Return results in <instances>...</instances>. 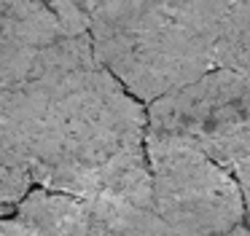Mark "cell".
<instances>
[{"label": "cell", "instance_id": "cell-1", "mask_svg": "<svg viewBox=\"0 0 250 236\" xmlns=\"http://www.w3.org/2000/svg\"><path fill=\"white\" fill-rule=\"evenodd\" d=\"M143 105L97 64L73 73L51 94L30 158L46 191L83 201L151 207Z\"/></svg>", "mask_w": 250, "mask_h": 236}, {"label": "cell", "instance_id": "cell-2", "mask_svg": "<svg viewBox=\"0 0 250 236\" xmlns=\"http://www.w3.org/2000/svg\"><path fill=\"white\" fill-rule=\"evenodd\" d=\"M100 67L137 102H156L215 70L229 3H86Z\"/></svg>", "mask_w": 250, "mask_h": 236}, {"label": "cell", "instance_id": "cell-3", "mask_svg": "<svg viewBox=\"0 0 250 236\" xmlns=\"http://www.w3.org/2000/svg\"><path fill=\"white\" fill-rule=\"evenodd\" d=\"M153 212L180 236H231L245 201L226 169L196 148L146 132Z\"/></svg>", "mask_w": 250, "mask_h": 236}, {"label": "cell", "instance_id": "cell-4", "mask_svg": "<svg viewBox=\"0 0 250 236\" xmlns=\"http://www.w3.org/2000/svg\"><path fill=\"white\" fill-rule=\"evenodd\" d=\"M148 134L196 148L221 169L250 145V80L212 70L196 83L148 105Z\"/></svg>", "mask_w": 250, "mask_h": 236}, {"label": "cell", "instance_id": "cell-5", "mask_svg": "<svg viewBox=\"0 0 250 236\" xmlns=\"http://www.w3.org/2000/svg\"><path fill=\"white\" fill-rule=\"evenodd\" d=\"M24 236H94L89 201L67 193L33 188L14 212Z\"/></svg>", "mask_w": 250, "mask_h": 236}, {"label": "cell", "instance_id": "cell-6", "mask_svg": "<svg viewBox=\"0 0 250 236\" xmlns=\"http://www.w3.org/2000/svg\"><path fill=\"white\" fill-rule=\"evenodd\" d=\"M215 70H231L250 80V3H229L218 38Z\"/></svg>", "mask_w": 250, "mask_h": 236}, {"label": "cell", "instance_id": "cell-7", "mask_svg": "<svg viewBox=\"0 0 250 236\" xmlns=\"http://www.w3.org/2000/svg\"><path fill=\"white\" fill-rule=\"evenodd\" d=\"M33 191V177L24 169H0V220L14 217L22 198Z\"/></svg>", "mask_w": 250, "mask_h": 236}, {"label": "cell", "instance_id": "cell-8", "mask_svg": "<svg viewBox=\"0 0 250 236\" xmlns=\"http://www.w3.org/2000/svg\"><path fill=\"white\" fill-rule=\"evenodd\" d=\"M226 172L239 185V193H242V201H245V215H248V220H250V145L229 164Z\"/></svg>", "mask_w": 250, "mask_h": 236}, {"label": "cell", "instance_id": "cell-9", "mask_svg": "<svg viewBox=\"0 0 250 236\" xmlns=\"http://www.w3.org/2000/svg\"><path fill=\"white\" fill-rule=\"evenodd\" d=\"M0 236H24V231L19 228V223L14 217L0 220Z\"/></svg>", "mask_w": 250, "mask_h": 236}, {"label": "cell", "instance_id": "cell-10", "mask_svg": "<svg viewBox=\"0 0 250 236\" xmlns=\"http://www.w3.org/2000/svg\"><path fill=\"white\" fill-rule=\"evenodd\" d=\"M231 236H250V223H248V225H239V228L234 231Z\"/></svg>", "mask_w": 250, "mask_h": 236}]
</instances>
